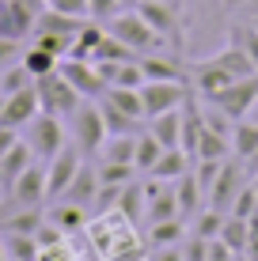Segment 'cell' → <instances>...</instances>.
I'll use <instances>...</instances> for the list:
<instances>
[{
	"label": "cell",
	"mask_w": 258,
	"mask_h": 261,
	"mask_svg": "<svg viewBox=\"0 0 258 261\" xmlns=\"http://www.w3.org/2000/svg\"><path fill=\"white\" fill-rule=\"evenodd\" d=\"M23 129H27V137H23V140L31 144L34 155L46 159V163H50L53 155H57L61 148H65V125H61L57 114H38V118L27 121Z\"/></svg>",
	"instance_id": "obj_4"
},
{
	"label": "cell",
	"mask_w": 258,
	"mask_h": 261,
	"mask_svg": "<svg viewBox=\"0 0 258 261\" xmlns=\"http://www.w3.org/2000/svg\"><path fill=\"white\" fill-rule=\"evenodd\" d=\"M106 137H110V133H106V121H103V106L91 102V98H84L73 110V144L84 155H99Z\"/></svg>",
	"instance_id": "obj_3"
},
{
	"label": "cell",
	"mask_w": 258,
	"mask_h": 261,
	"mask_svg": "<svg viewBox=\"0 0 258 261\" xmlns=\"http://www.w3.org/2000/svg\"><path fill=\"white\" fill-rule=\"evenodd\" d=\"M175 197H179L182 220H190V216L201 208V197H205V190H201V182H198V174H194V170H186L182 178H175Z\"/></svg>",
	"instance_id": "obj_20"
},
{
	"label": "cell",
	"mask_w": 258,
	"mask_h": 261,
	"mask_svg": "<svg viewBox=\"0 0 258 261\" xmlns=\"http://www.w3.org/2000/svg\"><path fill=\"white\" fill-rule=\"evenodd\" d=\"M213 106H220V110L228 114L232 121H243L247 118V110L258 102V72L254 76H243V80H236V84H228L220 95H213L209 98Z\"/></svg>",
	"instance_id": "obj_7"
},
{
	"label": "cell",
	"mask_w": 258,
	"mask_h": 261,
	"mask_svg": "<svg viewBox=\"0 0 258 261\" xmlns=\"http://www.w3.org/2000/svg\"><path fill=\"white\" fill-rule=\"evenodd\" d=\"M106 31H110L118 42H126L129 49H137V53H156V49L167 46V42L152 31V27L145 23V15H140L137 8H122V12L106 23Z\"/></svg>",
	"instance_id": "obj_1"
},
{
	"label": "cell",
	"mask_w": 258,
	"mask_h": 261,
	"mask_svg": "<svg viewBox=\"0 0 258 261\" xmlns=\"http://www.w3.org/2000/svg\"><path fill=\"white\" fill-rule=\"evenodd\" d=\"M99 182H110V186H126L137 178V167L133 163H110V159H99Z\"/></svg>",
	"instance_id": "obj_35"
},
{
	"label": "cell",
	"mask_w": 258,
	"mask_h": 261,
	"mask_svg": "<svg viewBox=\"0 0 258 261\" xmlns=\"http://www.w3.org/2000/svg\"><path fill=\"white\" fill-rule=\"evenodd\" d=\"M61 76L68 80V84L76 87L84 98H103L106 91V84H103V76L95 72V61H76V57H61Z\"/></svg>",
	"instance_id": "obj_11"
},
{
	"label": "cell",
	"mask_w": 258,
	"mask_h": 261,
	"mask_svg": "<svg viewBox=\"0 0 258 261\" xmlns=\"http://www.w3.org/2000/svg\"><path fill=\"white\" fill-rule=\"evenodd\" d=\"M220 242H224L228 250H236V254H243L247 250V239H251V220H243V216H224V223H220Z\"/></svg>",
	"instance_id": "obj_22"
},
{
	"label": "cell",
	"mask_w": 258,
	"mask_h": 261,
	"mask_svg": "<svg viewBox=\"0 0 258 261\" xmlns=\"http://www.w3.org/2000/svg\"><path fill=\"white\" fill-rule=\"evenodd\" d=\"M34 159H38V155H34V148H31L27 140H15L12 148L4 151V159H0V174H4V186H8V190H12V182L34 163Z\"/></svg>",
	"instance_id": "obj_17"
},
{
	"label": "cell",
	"mask_w": 258,
	"mask_h": 261,
	"mask_svg": "<svg viewBox=\"0 0 258 261\" xmlns=\"http://www.w3.org/2000/svg\"><path fill=\"white\" fill-rule=\"evenodd\" d=\"M137 12L145 15V23L152 27L163 42L182 46V27H179V12H175V4H163V0H140Z\"/></svg>",
	"instance_id": "obj_8"
},
{
	"label": "cell",
	"mask_w": 258,
	"mask_h": 261,
	"mask_svg": "<svg viewBox=\"0 0 258 261\" xmlns=\"http://www.w3.org/2000/svg\"><path fill=\"white\" fill-rule=\"evenodd\" d=\"M247 121H251V125H258V102L251 106V110H247Z\"/></svg>",
	"instance_id": "obj_51"
},
{
	"label": "cell",
	"mask_w": 258,
	"mask_h": 261,
	"mask_svg": "<svg viewBox=\"0 0 258 261\" xmlns=\"http://www.w3.org/2000/svg\"><path fill=\"white\" fill-rule=\"evenodd\" d=\"M228 212H217L209 204V208H198L190 216V227H186V235H201V239H217L220 235V223H224Z\"/></svg>",
	"instance_id": "obj_27"
},
{
	"label": "cell",
	"mask_w": 258,
	"mask_h": 261,
	"mask_svg": "<svg viewBox=\"0 0 258 261\" xmlns=\"http://www.w3.org/2000/svg\"><path fill=\"white\" fill-rule=\"evenodd\" d=\"M254 212H258V190H254V182H247L243 190H239V197L232 201V216H243V220H251Z\"/></svg>",
	"instance_id": "obj_39"
},
{
	"label": "cell",
	"mask_w": 258,
	"mask_h": 261,
	"mask_svg": "<svg viewBox=\"0 0 258 261\" xmlns=\"http://www.w3.org/2000/svg\"><path fill=\"white\" fill-rule=\"evenodd\" d=\"M228 155H232V137H220V133H213V129H201L194 159H228Z\"/></svg>",
	"instance_id": "obj_30"
},
{
	"label": "cell",
	"mask_w": 258,
	"mask_h": 261,
	"mask_svg": "<svg viewBox=\"0 0 258 261\" xmlns=\"http://www.w3.org/2000/svg\"><path fill=\"white\" fill-rule=\"evenodd\" d=\"M19 38H8V34H0V65L4 61H12V57H19V46H15Z\"/></svg>",
	"instance_id": "obj_48"
},
{
	"label": "cell",
	"mask_w": 258,
	"mask_h": 261,
	"mask_svg": "<svg viewBox=\"0 0 258 261\" xmlns=\"http://www.w3.org/2000/svg\"><path fill=\"white\" fill-rule=\"evenodd\" d=\"M190 76H194V84H198V91L205 95V98L220 95V91H224L228 84H236V76H232V72H224L220 65H213V61H201V65L194 68Z\"/></svg>",
	"instance_id": "obj_18"
},
{
	"label": "cell",
	"mask_w": 258,
	"mask_h": 261,
	"mask_svg": "<svg viewBox=\"0 0 258 261\" xmlns=\"http://www.w3.org/2000/svg\"><path fill=\"white\" fill-rule=\"evenodd\" d=\"M103 98H106V102H114L122 114H129L133 121H148L145 118V98H140V87H118V84H114V87H106V91H103Z\"/></svg>",
	"instance_id": "obj_19"
},
{
	"label": "cell",
	"mask_w": 258,
	"mask_h": 261,
	"mask_svg": "<svg viewBox=\"0 0 258 261\" xmlns=\"http://www.w3.org/2000/svg\"><path fill=\"white\" fill-rule=\"evenodd\" d=\"M232 261H251V257H247V254H236V257H232Z\"/></svg>",
	"instance_id": "obj_55"
},
{
	"label": "cell",
	"mask_w": 258,
	"mask_h": 261,
	"mask_svg": "<svg viewBox=\"0 0 258 261\" xmlns=\"http://www.w3.org/2000/svg\"><path fill=\"white\" fill-rule=\"evenodd\" d=\"M201 121H205V129H213V133H220V137H232V129H236V121L228 118L220 106H213V110H205L201 114Z\"/></svg>",
	"instance_id": "obj_41"
},
{
	"label": "cell",
	"mask_w": 258,
	"mask_h": 261,
	"mask_svg": "<svg viewBox=\"0 0 258 261\" xmlns=\"http://www.w3.org/2000/svg\"><path fill=\"white\" fill-rule=\"evenodd\" d=\"M251 8H254V12H258V0H251Z\"/></svg>",
	"instance_id": "obj_57"
},
{
	"label": "cell",
	"mask_w": 258,
	"mask_h": 261,
	"mask_svg": "<svg viewBox=\"0 0 258 261\" xmlns=\"http://www.w3.org/2000/svg\"><path fill=\"white\" fill-rule=\"evenodd\" d=\"M236 257V250H228L220 239H209V254H205V261H232Z\"/></svg>",
	"instance_id": "obj_47"
},
{
	"label": "cell",
	"mask_w": 258,
	"mask_h": 261,
	"mask_svg": "<svg viewBox=\"0 0 258 261\" xmlns=\"http://www.w3.org/2000/svg\"><path fill=\"white\" fill-rule=\"evenodd\" d=\"M34 84V76L23 68V61H19V68H8L4 76H0V91L4 95H15V91H23V87H31Z\"/></svg>",
	"instance_id": "obj_38"
},
{
	"label": "cell",
	"mask_w": 258,
	"mask_h": 261,
	"mask_svg": "<svg viewBox=\"0 0 258 261\" xmlns=\"http://www.w3.org/2000/svg\"><path fill=\"white\" fill-rule=\"evenodd\" d=\"M159 155H163V144L152 137V129H148V133H137V159H133L137 174H148V170L156 167Z\"/></svg>",
	"instance_id": "obj_28"
},
{
	"label": "cell",
	"mask_w": 258,
	"mask_h": 261,
	"mask_svg": "<svg viewBox=\"0 0 258 261\" xmlns=\"http://www.w3.org/2000/svg\"><path fill=\"white\" fill-rule=\"evenodd\" d=\"M4 98H8V95H4V91H0V114H4Z\"/></svg>",
	"instance_id": "obj_56"
},
{
	"label": "cell",
	"mask_w": 258,
	"mask_h": 261,
	"mask_svg": "<svg viewBox=\"0 0 258 261\" xmlns=\"http://www.w3.org/2000/svg\"><path fill=\"white\" fill-rule=\"evenodd\" d=\"M247 182H251V174H247L243 159L228 155L224 167H220V174H217V182H213V190H209V204L217 212H232V201L239 197V190H243Z\"/></svg>",
	"instance_id": "obj_5"
},
{
	"label": "cell",
	"mask_w": 258,
	"mask_h": 261,
	"mask_svg": "<svg viewBox=\"0 0 258 261\" xmlns=\"http://www.w3.org/2000/svg\"><path fill=\"white\" fill-rule=\"evenodd\" d=\"M243 4H251V0H224V8H243Z\"/></svg>",
	"instance_id": "obj_52"
},
{
	"label": "cell",
	"mask_w": 258,
	"mask_h": 261,
	"mask_svg": "<svg viewBox=\"0 0 258 261\" xmlns=\"http://www.w3.org/2000/svg\"><path fill=\"white\" fill-rule=\"evenodd\" d=\"M50 223H57L65 235H73V231L87 227V208H84V204H73V201H61L57 208L50 212Z\"/></svg>",
	"instance_id": "obj_26"
},
{
	"label": "cell",
	"mask_w": 258,
	"mask_h": 261,
	"mask_svg": "<svg viewBox=\"0 0 258 261\" xmlns=\"http://www.w3.org/2000/svg\"><path fill=\"white\" fill-rule=\"evenodd\" d=\"M145 261H182V250L179 246H148Z\"/></svg>",
	"instance_id": "obj_46"
},
{
	"label": "cell",
	"mask_w": 258,
	"mask_h": 261,
	"mask_svg": "<svg viewBox=\"0 0 258 261\" xmlns=\"http://www.w3.org/2000/svg\"><path fill=\"white\" fill-rule=\"evenodd\" d=\"M251 182H254V190H258V174H254V178H251Z\"/></svg>",
	"instance_id": "obj_58"
},
{
	"label": "cell",
	"mask_w": 258,
	"mask_h": 261,
	"mask_svg": "<svg viewBox=\"0 0 258 261\" xmlns=\"http://www.w3.org/2000/svg\"><path fill=\"white\" fill-rule=\"evenodd\" d=\"M145 204H148V193H145V182H137V178H133V182L126 186V190H122V201H118V212L126 216L129 223H140L145 220Z\"/></svg>",
	"instance_id": "obj_23"
},
{
	"label": "cell",
	"mask_w": 258,
	"mask_h": 261,
	"mask_svg": "<svg viewBox=\"0 0 258 261\" xmlns=\"http://www.w3.org/2000/svg\"><path fill=\"white\" fill-rule=\"evenodd\" d=\"M12 201L19 204V208H38V204L46 201V159H34L12 182Z\"/></svg>",
	"instance_id": "obj_9"
},
{
	"label": "cell",
	"mask_w": 258,
	"mask_h": 261,
	"mask_svg": "<svg viewBox=\"0 0 258 261\" xmlns=\"http://www.w3.org/2000/svg\"><path fill=\"white\" fill-rule=\"evenodd\" d=\"M118 87H145V68H140V57L137 61H126V65L118 68V80H114ZM110 84V87H114Z\"/></svg>",
	"instance_id": "obj_40"
},
{
	"label": "cell",
	"mask_w": 258,
	"mask_h": 261,
	"mask_svg": "<svg viewBox=\"0 0 258 261\" xmlns=\"http://www.w3.org/2000/svg\"><path fill=\"white\" fill-rule=\"evenodd\" d=\"M38 223H42L38 208H19V212L8 216V220H0V231H4V235H34Z\"/></svg>",
	"instance_id": "obj_31"
},
{
	"label": "cell",
	"mask_w": 258,
	"mask_h": 261,
	"mask_svg": "<svg viewBox=\"0 0 258 261\" xmlns=\"http://www.w3.org/2000/svg\"><path fill=\"white\" fill-rule=\"evenodd\" d=\"M15 140H19V137H15V129H12V125H0V159H4V151L12 148Z\"/></svg>",
	"instance_id": "obj_50"
},
{
	"label": "cell",
	"mask_w": 258,
	"mask_h": 261,
	"mask_svg": "<svg viewBox=\"0 0 258 261\" xmlns=\"http://www.w3.org/2000/svg\"><path fill=\"white\" fill-rule=\"evenodd\" d=\"M129 186V182H126ZM126 186H110V182H99V193H95V204L91 208L99 212V216H106V212H114L118 208V201H122V190Z\"/></svg>",
	"instance_id": "obj_37"
},
{
	"label": "cell",
	"mask_w": 258,
	"mask_h": 261,
	"mask_svg": "<svg viewBox=\"0 0 258 261\" xmlns=\"http://www.w3.org/2000/svg\"><path fill=\"white\" fill-rule=\"evenodd\" d=\"M99 155L110 159V163H133L137 159V133H110L103 140Z\"/></svg>",
	"instance_id": "obj_21"
},
{
	"label": "cell",
	"mask_w": 258,
	"mask_h": 261,
	"mask_svg": "<svg viewBox=\"0 0 258 261\" xmlns=\"http://www.w3.org/2000/svg\"><path fill=\"white\" fill-rule=\"evenodd\" d=\"M239 38H243V49H247V53H251V61H254V65H258V31H254V27H251V31H243V34H239Z\"/></svg>",
	"instance_id": "obj_49"
},
{
	"label": "cell",
	"mask_w": 258,
	"mask_h": 261,
	"mask_svg": "<svg viewBox=\"0 0 258 261\" xmlns=\"http://www.w3.org/2000/svg\"><path fill=\"white\" fill-rule=\"evenodd\" d=\"M95 193H99V170L84 163V167H80V174L68 182V190L61 193V201H73V204L91 208V204H95Z\"/></svg>",
	"instance_id": "obj_14"
},
{
	"label": "cell",
	"mask_w": 258,
	"mask_h": 261,
	"mask_svg": "<svg viewBox=\"0 0 258 261\" xmlns=\"http://www.w3.org/2000/svg\"><path fill=\"white\" fill-rule=\"evenodd\" d=\"M122 65H126V61H106V57H99V61H95V72H99L103 84L110 87L114 80H118V68H122Z\"/></svg>",
	"instance_id": "obj_45"
},
{
	"label": "cell",
	"mask_w": 258,
	"mask_h": 261,
	"mask_svg": "<svg viewBox=\"0 0 258 261\" xmlns=\"http://www.w3.org/2000/svg\"><path fill=\"white\" fill-rule=\"evenodd\" d=\"M42 114V102H38V87H23V91L8 95L4 98V114H0V125H12V129H23L27 121H34Z\"/></svg>",
	"instance_id": "obj_12"
},
{
	"label": "cell",
	"mask_w": 258,
	"mask_h": 261,
	"mask_svg": "<svg viewBox=\"0 0 258 261\" xmlns=\"http://www.w3.org/2000/svg\"><path fill=\"white\" fill-rule=\"evenodd\" d=\"M34 46L57 53V57H68L73 46H76V34H68V31H34Z\"/></svg>",
	"instance_id": "obj_33"
},
{
	"label": "cell",
	"mask_w": 258,
	"mask_h": 261,
	"mask_svg": "<svg viewBox=\"0 0 258 261\" xmlns=\"http://www.w3.org/2000/svg\"><path fill=\"white\" fill-rule=\"evenodd\" d=\"M0 261H8V250H4V242H0Z\"/></svg>",
	"instance_id": "obj_54"
},
{
	"label": "cell",
	"mask_w": 258,
	"mask_h": 261,
	"mask_svg": "<svg viewBox=\"0 0 258 261\" xmlns=\"http://www.w3.org/2000/svg\"><path fill=\"white\" fill-rule=\"evenodd\" d=\"M118 12H122V0H87V19L110 23Z\"/></svg>",
	"instance_id": "obj_42"
},
{
	"label": "cell",
	"mask_w": 258,
	"mask_h": 261,
	"mask_svg": "<svg viewBox=\"0 0 258 261\" xmlns=\"http://www.w3.org/2000/svg\"><path fill=\"white\" fill-rule=\"evenodd\" d=\"M8 261H34L38 257V239L34 235H4Z\"/></svg>",
	"instance_id": "obj_34"
},
{
	"label": "cell",
	"mask_w": 258,
	"mask_h": 261,
	"mask_svg": "<svg viewBox=\"0 0 258 261\" xmlns=\"http://www.w3.org/2000/svg\"><path fill=\"white\" fill-rule=\"evenodd\" d=\"M163 4H179V0H163Z\"/></svg>",
	"instance_id": "obj_59"
},
{
	"label": "cell",
	"mask_w": 258,
	"mask_h": 261,
	"mask_svg": "<svg viewBox=\"0 0 258 261\" xmlns=\"http://www.w3.org/2000/svg\"><path fill=\"white\" fill-rule=\"evenodd\" d=\"M258 151V125L251 121H236V129H232V155L236 159H251Z\"/></svg>",
	"instance_id": "obj_29"
},
{
	"label": "cell",
	"mask_w": 258,
	"mask_h": 261,
	"mask_svg": "<svg viewBox=\"0 0 258 261\" xmlns=\"http://www.w3.org/2000/svg\"><path fill=\"white\" fill-rule=\"evenodd\" d=\"M34 87H38V102H42V114H57V118H73V110L80 102H84V95L76 91L73 84H68L65 76H61V68L46 72V76L34 80Z\"/></svg>",
	"instance_id": "obj_2"
},
{
	"label": "cell",
	"mask_w": 258,
	"mask_h": 261,
	"mask_svg": "<svg viewBox=\"0 0 258 261\" xmlns=\"http://www.w3.org/2000/svg\"><path fill=\"white\" fill-rule=\"evenodd\" d=\"M186 170H194V155H186L182 148H163V155L156 159V167L148 170V178H159V182H175Z\"/></svg>",
	"instance_id": "obj_16"
},
{
	"label": "cell",
	"mask_w": 258,
	"mask_h": 261,
	"mask_svg": "<svg viewBox=\"0 0 258 261\" xmlns=\"http://www.w3.org/2000/svg\"><path fill=\"white\" fill-rule=\"evenodd\" d=\"M205 254H209V239H201V235H186L182 261H205Z\"/></svg>",
	"instance_id": "obj_44"
},
{
	"label": "cell",
	"mask_w": 258,
	"mask_h": 261,
	"mask_svg": "<svg viewBox=\"0 0 258 261\" xmlns=\"http://www.w3.org/2000/svg\"><path fill=\"white\" fill-rule=\"evenodd\" d=\"M140 68H145V80H171V84H186V68L175 57H163V53H140Z\"/></svg>",
	"instance_id": "obj_15"
},
{
	"label": "cell",
	"mask_w": 258,
	"mask_h": 261,
	"mask_svg": "<svg viewBox=\"0 0 258 261\" xmlns=\"http://www.w3.org/2000/svg\"><path fill=\"white\" fill-rule=\"evenodd\" d=\"M179 242H186V220L148 223V246H179Z\"/></svg>",
	"instance_id": "obj_25"
},
{
	"label": "cell",
	"mask_w": 258,
	"mask_h": 261,
	"mask_svg": "<svg viewBox=\"0 0 258 261\" xmlns=\"http://www.w3.org/2000/svg\"><path fill=\"white\" fill-rule=\"evenodd\" d=\"M213 65H220L224 72H232L236 80H243V76H254L258 72V65L251 61V53L247 49H239V46H232V49H224V53H217V57H209Z\"/></svg>",
	"instance_id": "obj_24"
},
{
	"label": "cell",
	"mask_w": 258,
	"mask_h": 261,
	"mask_svg": "<svg viewBox=\"0 0 258 261\" xmlns=\"http://www.w3.org/2000/svg\"><path fill=\"white\" fill-rule=\"evenodd\" d=\"M19 61H23V68L31 72L34 80H38V76H46V72H53V68L61 65V57H57V53H50V49H42V46H31Z\"/></svg>",
	"instance_id": "obj_32"
},
{
	"label": "cell",
	"mask_w": 258,
	"mask_h": 261,
	"mask_svg": "<svg viewBox=\"0 0 258 261\" xmlns=\"http://www.w3.org/2000/svg\"><path fill=\"white\" fill-rule=\"evenodd\" d=\"M140 98H145V118H156V114L175 110V106L186 102V87L171 84V80H145Z\"/></svg>",
	"instance_id": "obj_10"
},
{
	"label": "cell",
	"mask_w": 258,
	"mask_h": 261,
	"mask_svg": "<svg viewBox=\"0 0 258 261\" xmlns=\"http://www.w3.org/2000/svg\"><path fill=\"white\" fill-rule=\"evenodd\" d=\"M140 4V0H122V8H137Z\"/></svg>",
	"instance_id": "obj_53"
},
{
	"label": "cell",
	"mask_w": 258,
	"mask_h": 261,
	"mask_svg": "<svg viewBox=\"0 0 258 261\" xmlns=\"http://www.w3.org/2000/svg\"><path fill=\"white\" fill-rule=\"evenodd\" d=\"M99 106H103V121H106V133H137V125H140V121H133L129 114H122L114 102L99 98Z\"/></svg>",
	"instance_id": "obj_36"
},
{
	"label": "cell",
	"mask_w": 258,
	"mask_h": 261,
	"mask_svg": "<svg viewBox=\"0 0 258 261\" xmlns=\"http://www.w3.org/2000/svg\"><path fill=\"white\" fill-rule=\"evenodd\" d=\"M84 167V151L80 148H61L57 155L46 163V201H61V193L68 190V182Z\"/></svg>",
	"instance_id": "obj_6"
},
{
	"label": "cell",
	"mask_w": 258,
	"mask_h": 261,
	"mask_svg": "<svg viewBox=\"0 0 258 261\" xmlns=\"http://www.w3.org/2000/svg\"><path fill=\"white\" fill-rule=\"evenodd\" d=\"M148 129H152V137L163 144V148H182V106L148 118Z\"/></svg>",
	"instance_id": "obj_13"
},
{
	"label": "cell",
	"mask_w": 258,
	"mask_h": 261,
	"mask_svg": "<svg viewBox=\"0 0 258 261\" xmlns=\"http://www.w3.org/2000/svg\"><path fill=\"white\" fill-rule=\"evenodd\" d=\"M46 8L61 15H73V19H87V0H46Z\"/></svg>",
	"instance_id": "obj_43"
}]
</instances>
